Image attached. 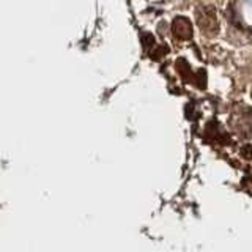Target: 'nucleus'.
I'll use <instances>...</instances> for the list:
<instances>
[{
	"label": "nucleus",
	"mask_w": 252,
	"mask_h": 252,
	"mask_svg": "<svg viewBox=\"0 0 252 252\" xmlns=\"http://www.w3.org/2000/svg\"><path fill=\"white\" fill-rule=\"evenodd\" d=\"M197 24L205 35L213 36L219 32V22L216 18V8L215 6H200L197 8L195 13Z\"/></svg>",
	"instance_id": "2"
},
{
	"label": "nucleus",
	"mask_w": 252,
	"mask_h": 252,
	"mask_svg": "<svg viewBox=\"0 0 252 252\" xmlns=\"http://www.w3.org/2000/svg\"><path fill=\"white\" fill-rule=\"evenodd\" d=\"M177 69H178V73L181 74V77H183V81H185V82L195 84V76H197V74L192 73L186 60H183V59L177 60Z\"/></svg>",
	"instance_id": "4"
},
{
	"label": "nucleus",
	"mask_w": 252,
	"mask_h": 252,
	"mask_svg": "<svg viewBox=\"0 0 252 252\" xmlns=\"http://www.w3.org/2000/svg\"><path fill=\"white\" fill-rule=\"evenodd\" d=\"M230 126L238 136L244 139L252 137V109L248 106H236L232 112Z\"/></svg>",
	"instance_id": "1"
},
{
	"label": "nucleus",
	"mask_w": 252,
	"mask_h": 252,
	"mask_svg": "<svg viewBox=\"0 0 252 252\" xmlns=\"http://www.w3.org/2000/svg\"><path fill=\"white\" fill-rule=\"evenodd\" d=\"M172 32L178 39H189L192 36V24L188 18L183 16H178V18L173 19L172 24Z\"/></svg>",
	"instance_id": "3"
}]
</instances>
